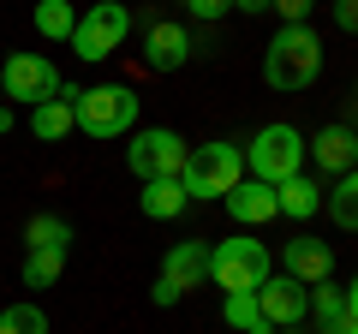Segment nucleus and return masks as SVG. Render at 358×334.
<instances>
[{"mask_svg":"<svg viewBox=\"0 0 358 334\" xmlns=\"http://www.w3.org/2000/svg\"><path fill=\"white\" fill-rule=\"evenodd\" d=\"M352 102H358V84H352Z\"/></svg>","mask_w":358,"mask_h":334,"instance_id":"2f4dec72","label":"nucleus"},{"mask_svg":"<svg viewBox=\"0 0 358 334\" xmlns=\"http://www.w3.org/2000/svg\"><path fill=\"white\" fill-rule=\"evenodd\" d=\"M72 119L84 138L114 143L138 126V90L131 84H96V90H72Z\"/></svg>","mask_w":358,"mask_h":334,"instance_id":"f03ea898","label":"nucleus"},{"mask_svg":"<svg viewBox=\"0 0 358 334\" xmlns=\"http://www.w3.org/2000/svg\"><path fill=\"white\" fill-rule=\"evenodd\" d=\"M233 13H245V18H257V13H268V0H233Z\"/></svg>","mask_w":358,"mask_h":334,"instance_id":"cd10ccee","label":"nucleus"},{"mask_svg":"<svg viewBox=\"0 0 358 334\" xmlns=\"http://www.w3.org/2000/svg\"><path fill=\"white\" fill-rule=\"evenodd\" d=\"M179 6H185L192 18H203V24H221V18L233 13V0H179Z\"/></svg>","mask_w":358,"mask_h":334,"instance_id":"393cba45","label":"nucleus"},{"mask_svg":"<svg viewBox=\"0 0 358 334\" xmlns=\"http://www.w3.org/2000/svg\"><path fill=\"white\" fill-rule=\"evenodd\" d=\"M322 78V36L310 24H281L263 48V84L281 96H299Z\"/></svg>","mask_w":358,"mask_h":334,"instance_id":"f257e3e1","label":"nucleus"},{"mask_svg":"<svg viewBox=\"0 0 358 334\" xmlns=\"http://www.w3.org/2000/svg\"><path fill=\"white\" fill-rule=\"evenodd\" d=\"M72 126H78L72 119V84H60V96H48V102L30 108V131H36L42 143H60Z\"/></svg>","mask_w":358,"mask_h":334,"instance_id":"dca6fc26","label":"nucleus"},{"mask_svg":"<svg viewBox=\"0 0 358 334\" xmlns=\"http://www.w3.org/2000/svg\"><path fill=\"white\" fill-rule=\"evenodd\" d=\"M322 209H329V221L334 227H346V233H358V167L352 173H341V180L322 191Z\"/></svg>","mask_w":358,"mask_h":334,"instance_id":"aec40b11","label":"nucleus"},{"mask_svg":"<svg viewBox=\"0 0 358 334\" xmlns=\"http://www.w3.org/2000/svg\"><path fill=\"white\" fill-rule=\"evenodd\" d=\"M126 36H131V6L126 0H96L90 13H78L72 54L90 60V66H102V60H114V54L126 48Z\"/></svg>","mask_w":358,"mask_h":334,"instance_id":"39448f33","label":"nucleus"},{"mask_svg":"<svg viewBox=\"0 0 358 334\" xmlns=\"http://www.w3.org/2000/svg\"><path fill=\"white\" fill-rule=\"evenodd\" d=\"M221 203H227V215L239 221V227H263V221H275V215H281V203H275V185L251 180V173H245V180L233 185V191L221 197Z\"/></svg>","mask_w":358,"mask_h":334,"instance_id":"4468645a","label":"nucleus"},{"mask_svg":"<svg viewBox=\"0 0 358 334\" xmlns=\"http://www.w3.org/2000/svg\"><path fill=\"white\" fill-rule=\"evenodd\" d=\"M66 275V251H24V286H54Z\"/></svg>","mask_w":358,"mask_h":334,"instance_id":"5701e85b","label":"nucleus"},{"mask_svg":"<svg viewBox=\"0 0 358 334\" xmlns=\"http://www.w3.org/2000/svg\"><path fill=\"white\" fill-rule=\"evenodd\" d=\"M221 322L239 334H263V310H257V293H221Z\"/></svg>","mask_w":358,"mask_h":334,"instance_id":"4be33fe9","label":"nucleus"},{"mask_svg":"<svg viewBox=\"0 0 358 334\" xmlns=\"http://www.w3.org/2000/svg\"><path fill=\"white\" fill-rule=\"evenodd\" d=\"M239 180H245V150H239V143H227V138L197 143V150L185 155V167H179V185H185V197H192V203L227 197Z\"/></svg>","mask_w":358,"mask_h":334,"instance_id":"7ed1b4c3","label":"nucleus"},{"mask_svg":"<svg viewBox=\"0 0 358 334\" xmlns=\"http://www.w3.org/2000/svg\"><path fill=\"white\" fill-rule=\"evenodd\" d=\"M185 203H192V197H185V185L179 180H150L138 191V209L150 221H173V215H185Z\"/></svg>","mask_w":358,"mask_h":334,"instance_id":"6ab92c4d","label":"nucleus"},{"mask_svg":"<svg viewBox=\"0 0 358 334\" xmlns=\"http://www.w3.org/2000/svg\"><path fill=\"white\" fill-rule=\"evenodd\" d=\"M275 203H281V215H287V221H310V215L322 209V185H317V180H305V173H293V180L275 185Z\"/></svg>","mask_w":358,"mask_h":334,"instance_id":"f3484780","label":"nucleus"},{"mask_svg":"<svg viewBox=\"0 0 358 334\" xmlns=\"http://www.w3.org/2000/svg\"><path fill=\"white\" fill-rule=\"evenodd\" d=\"M299 161H305V138H299V126H263L251 143H245V173L263 185H281L299 173Z\"/></svg>","mask_w":358,"mask_h":334,"instance_id":"423d86ee","label":"nucleus"},{"mask_svg":"<svg viewBox=\"0 0 358 334\" xmlns=\"http://www.w3.org/2000/svg\"><path fill=\"white\" fill-rule=\"evenodd\" d=\"M0 102H6V90H0Z\"/></svg>","mask_w":358,"mask_h":334,"instance_id":"473e14b6","label":"nucleus"},{"mask_svg":"<svg viewBox=\"0 0 358 334\" xmlns=\"http://www.w3.org/2000/svg\"><path fill=\"white\" fill-rule=\"evenodd\" d=\"M341 293H346V310H352V317H358V275H352V281L341 286Z\"/></svg>","mask_w":358,"mask_h":334,"instance_id":"c85d7f7f","label":"nucleus"},{"mask_svg":"<svg viewBox=\"0 0 358 334\" xmlns=\"http://www.w3.org/2000/svg\"><path fill=\"white\" fill-rule=\"evenodd\" d=\"M203 275H209V245H203V239H179V245H167L162 281L173 286V293H192V286H203Z\"/></svg>","mask_w":358,"mask_h":334,"instance_id":"ddd939ff","label":"nucleus"},{"mask_svg":"<svg viewBox=\"0 0 358 334\" xmlns=\"http://www.w3.org/2000/svg\"><path fill=\"white\" fill-rule=\"evenodd\" d=\"M329 13H334V24H341L346 36H358V0H329Z\"/></svg>","mask_w":358,"mask_h":334,"instance_id":"bb28decb","label":"nucleus"},{"mask_svg":"<svg viewBox=\"0 0 358 334\" xmlns=\"http://www.w3.org/2000/svg\"><path fill=\"white\" fill-rule=\"evenodd\" d=\"M0 90H6V102H48V96H60V66L48 60V54H13V60L0 66Z\"/></svg>","mask_w":358,"mask_h":334,"instance_id":"6e6552de","label":"nucleus"},{"mask_svg":"<svg viewBox=\"0 0 358 334\" xmlns=\"http://www.w3.org/2000/svg\"><path fill=\"white\" fill-rule=\"evenodd\" d=\"M268 275H275V257H268V245L251 239V233H233V239L209 245V281L221 293H257Z\"/></svg>","mask_w":358,"mask_h":334,"instance_id":"20e7f679","label":"nucleus"},{"mask_svg":"<svg viewBox=\"0 0 358 334\" xmlns=\"http://www.w3.org/2000/svg\"><path fill=\"white\" fill-rule=\"evenodd\" d=\"M13 131V102H0V138Z\"/></svg>","mask_w":358,"mask_h":334,"instance_id":"c756f323","label":"nucleus"},{"mask_svg":"<svg viewBox=\"0 0 358 334\" xmlns=\"http://www.w3.org/2000/svg\"><path fill=\"white\" fill-rule=\"evenodd\" d=\"M310 6H317V0H268V13H281L287 24H305V18H310Z\"/></svg>","mask_w":358,"mask_h":334,"instance_id":"a878e982","label":"nucleus"},{"mask_svg":"<svg viewBox=\"0 0 358 334\" xmlns=\"http://www.w3.org/2000/svg\"><path fill=\"white\" fill-rule=\"evenodd\" d=\"M24 251H72V221L42 209V215L24 221Z\"/></svg>","mask_w":358,"mask_h":334,"instance_id":"a211bd4d","label":"nucleus"},{"mask_svg":"<svg viewBox=\"0 0 358 334\" xmlns=\"http://www.w3.org/2000/svg\"><path fill=\"white\" fill-rule=\"evenodd\" d=\"M0 334H48V310L42 305H6L0 310Z\"/></svg>","mask_w":358,"mask_h":334,"instance_id":"b1692460","label":"nucleus"},{"mask_svg":"<svg viewBox=\"0 0 358 334\" xmlns=\"http://www.w3.org/2000/svg\"><path fill=\"white\" fill-rule=\"evenodd\" d=\"M185 155H192V143L179 138L173 126H143L138 138L126 143V167L138 173L143 185H150V180H179Z\"/></svg>","mask_w":358,"mask_h":334,"instance_id":"0eeeda50","label":"nucleus"},{"mask_svg":"<svg viewBox=\"0 0 358 334\" xmlns=\"http://www.w3.org/2000/svg\"><path fill=\"white\" fill-rule=\"evenodd\" d=\"M257 310H263L268 328H299V322L310 317V286H299L293 275H268L263 286H257Z\"/></svg>","mask_w":358,"mask_h":334,"instance_id":"1a4fd4ad","label":"nucleus"},{"mask_svg":"<svg viewBox=\"0 0 358 334\" xmlns=\"http://www.w3.org/2000/svg\"><path fill=\"white\" fill-rule=\"evenodd\" d=\"M305 155L322 167V173L341 180V173H352V167H358V131L352 126H322L317 138H305Z\"/></svg>","mask_w":358,"mask_h":334,"instance_id":"f8f14e48","label":"nucleus"},{"mask_svg":"<svg viewBox=\"0 0 358 334\" xmlns=\"http://www.w3.org/2000/svg\"><path fill=\"white\" fill-rule=\"evenodd\" d=\"M30 24H36V36H48V42H72V30H78V6H72V0H36Z\"/></svg>","mask_w":358,"mask_h":334,"instance_id":"412c9836","label":"nucleus"},{"mask_svg":"<svg viewBox=\"0 0 358 334\" xmlns=\"http://www.w3.org/2000/svg\"><path fill=\"white\" fill-rule=\"evenodd\" d=\"M192 54H197V36L185 24H173V18H150L143 24V66L150 72H179Z\"/></svg>","mask_w":358,"mask_h":334,"instance_id":"9d476101","label":"nucleus"},{"mask_svg":"<svg viewBox=\"0 0 358 334\" xmlns=\"http://www.w3.org/2000/svg\"><path fill=\"white\" fill-rule=\"evenodd\" d=\"M305 322H317V334H358V317L346 310V293L329 281L310 286V317Z\"/></svg>","mask_w":358,"mask_h":334,"instance_id":"2eb2a0df","label":"nucleus"},{"mask_svg":"<svg viewBox=\"0 0 358 334\" xmlns=\"http://www.w3.org/2000/svg\"><path fill=\"white\" fill-rule=\"evenodd\" d=\"M263 334H281V328H263Z\"/></svg>","mask_w":358,"mask_h":334,"instance_id":"7c9ffc66","label":"nucleus"},{"mask_svg":"<svg viewBox=\"0 0 358 334\" xmlns=\"http://www.w3.org/2000/svg\"><path fill=\"white\" fill-rule=\"evenodd\" d=\"M281 275H293L299 286H317L334 275V245L329 239H310V233H299V239L281 245Z\"/></svg>","mask_w":358,"mask_h":334,"instance_id":"9b49d317","label":"nucleus"}]
</instances>
